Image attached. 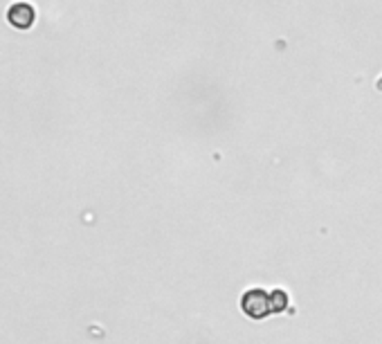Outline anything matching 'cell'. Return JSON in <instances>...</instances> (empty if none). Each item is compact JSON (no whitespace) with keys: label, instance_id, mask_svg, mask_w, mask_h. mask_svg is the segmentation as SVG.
<instances>
[{"label":"cell","instance_id":"obj_1","mask_svg":"<svg viewBox=\"0 0 382 344\" xmlns=\"http://www.w3.org/2000/svg\"><path fill=\"white\" fill-rule=\"evenodd\" d=\"M7 20L18 29H27L34 23V7L27 3H16L14 7H9Z\"/></svg>","mask_w":382,"mask_h":344}]
</instances>
